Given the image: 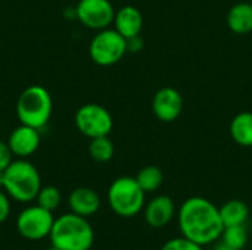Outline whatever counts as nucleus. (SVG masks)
<instances>
[{"instance_id": "7ed1b4c3", "label": "nucleus", "mask_w": 252, "mask_h": 250, "mask_svg": "<svg viewBox=\"0 0 252 250\" xmlns=\"http://www.w3.org/2000/svg\"><path fill=\"white\" fill-rule=\"evenodd\" d=\"M41 189V177L34 164L27 159H15L3 171V190L19 203L35 200Z\"/></svg>"}, {"instance_id": "a211bd4d", "label": "nucleus", "mask_w": 252, "mask_h": 250, "mask_svg": "<svg viewBox=\"0 0 252 250\" xmlns=\"http://www.w3.org/2000/svg\"><path fill=\"white\" fill-rule=\"evenodd\" d=\"M89 155L93 161H96L99 164L109 162L114 156V143L109 139V136L90 139Z\"/></svg>"}, {"instance_id": "4468645a", "label": "nucleus", "mask_w": 252, "mask_h": 250, "mask_svg": "<svg viewBox=\"0 0 252 250\" xmlns=\"http://www.w3.org/2000/svg\"><path fill=\"white\" fill-rule=\"evenodd\" d=\"M112 24H114V28L126 40H128L131 37L140 35V31L143 28V16L137 7L124 6L115 12V18Z\"/></svg>"}, {"instance_id": "c85d7f7f", "label": "nucleus", "mask_w": 252, "mask_h": 250, "mask_svg": "<svg viewBox=\"0 0 252 250\" xmlns=\"http://www.w3.org/2000/svg\"><path fill=\"white\" fill-rule=\"evenodd\" d=\"M250 1H252V0H250Z\"/></svg>"}, {"instance_id": "412c9836", "label": "nucleus", "mask_w": 252, "mask_h": 250, "mask_svg": "<svg viewBox=\"0 0 252 250\" xmlns=\"http://www.w3.org/2000/svg\"><path fill=\"white\" fill-rule=\"evenodd\" d=\"M35 200H37L38 206L53 212L59 208V205L62 202V196H61V192L58 190V187H55V186H44L43 187L41 186Z\"/></svg>"}, {"instance_id": "ddd939ff", "label": "nucleus", "mask_w": 252, "mask_h": 250, "mask_svg": "<svg viewBox=\"0 0 252 250\" xmlns=\"http://www.w3.org/2000/svg\"><path fill=\"white\" fill-rule=\"evenodd\" d=\"M68 206L69 211L89 218L94 215L100 208V197L99 194L89 187H77L68 196Z\"/></svg>"}, {"instance_id": "bb28decb", "label": "nucleus", "mask_w": 252, "mask_h": 250, "mask_svg": "<svg viewBox=\"0 0 252 250\" xmlns=\"http://www.w3.org/2000/svg\"><path fill=\"white\" fill-rule=\"evenodd\" d=\"M0 189H3V171H0Z\"/></svg>"}, {"instance_id": "2eb2a0df", "label": "nucleus", "mask_w": 252, "mask_h": 250, "mask_svg": "<svg viewBox=\"0 0 252 250\" xmlns=\"http://www.w3.org/2000/svg\"><path fill=\"white\" fill-rule=\"evenodd\" d=\"M227 25L235 34H248L252 31V3L241 1L227 12Z\"/></svg>"}, {"instance_id": "f257e3e1", "label": "nucleus", "mask_w": 252, "mask_h": 250, "mask_svg": "<svg viewBox=\"0 0 252 250\" xmlns=\"http://www.w3.org/2000/svg\"><path fill=\"white\" fill-rule=\"evenodd\" d=\"M182 236L205 246L217 242L224 230L220 209L202 196L186 199L177 212Z\"/></svg>"}, {"instance_id": "4be33fe9", "label": "nucleus", "mask_w": 252, "mask_h": 250, "mask_svg": "<svg viewBox=\"0 0 252 250\" xmlns=\"http://www.w3.org/2000/svg\"><path fill=\"white\" fill-rule=\"evenodd\" d=\"M204 246L192 242L190 239L185 237V236H180V237H174V239H170L167 240L161 250H204Z\"/></svg>"}, {"instance_id": "423d86ee", "label": "nucleus", "mask_w": 252, "mask_h": 250, "mask_svg": "<svg viewBox=\"0 0 252 250\" xmlns=\"http://www.w3.org/2000/svg\"><path fill=\"white\" fill-rule=\"evenodd\" d=\"M127 53V40L115 29L105 28L96 31L89 46L92 60L99 66H112L118 63Z\"/></svg>"}, {"instance_id": "393cba45", "label": "nucleus", "mask_w": 252, "mask_h": 250, "mask_svg": "<svg viewBox=\"0 0 252 250\" xmlns=\"http://www.w3.org/2000/svg\"><path fill=\"white\" fill-rule=\"evenodd\" d=\"M143 49V38L140 35L127 40V52H140Z\"/></svg>"}, {"instance_id": "39448f33", "label": "nucleus", "mask_w": 252, "mask_h": 250, "mask_svg": "<svg viewBox=\"0 0 252 250\" xmlns=\"http://www.w3.org/2000/svg\"><path fill=\"white\" fill-rule=\"evenodd\" d=\"M145 194L136 177H118L108 189V203L115 215L131 218L143 211Z\"/></svg>"}, {"instance_id": "aec40b11", "label": "nucleus", "mask_w": 252, "mask_h": 250, "mask_svg": "<svg viewBox=\"0 0 252 250\" xmlns=\"http://www.w3.org/2000/svg\"><path fill=\"white\" fill-rule=\"evenodd\" d=\"M221 242H224L226 245L235 248L238 250H242L247 243H248V231L245 224L244 225H230V227H224L223 233H221Z\"/></svg>"}, {"instance_id": "cd10ccee", "label": "nucleus", "mask_w": 252, "mask_h": 250, "mask_svg": "<svg viewBox=\"0 0 252 250\" xmlns=\"http://www.w3.org/2000/svg\"><path fill=\"white\" fill-rule=\"evenodd\" d=\"M47 250H61V249H58V248H55V246H50Z\"/></svg>"}, {"instance_id": "f03ea898", "label": "nucleus", "mask_w": 252, "mask_h": 250, "mask_svg": "<svg viewBox=\"0 0 252 250\" xmlns=\"http://www.w3.org/2000/svg\"><path fill=\"white\" fill-rule=\"evenodd\" d=\"M49 239L52 246L61 250H90L94 243V230L87 218L68 212L55 218Z\"/></svg>"}, {"instance_id": "5701e85b", "label": "nucleus", "mask_w": 252, "mask_h": 250, "mask_svg": "<svg viewBox=\"0 0 252 250\" xmlns=\"http://www.w3.org/2000/svg\"><path fill=\"white\" fill-rule=\"evenodd\" d=\"M10 209H12L10 197L3 189H0V224L6 222V220L10 215Z\"/></svg>"}, {"instance_id": "6e6552de", "label": "nucleus", "mask_w": 252, "mask_h": 250, "mask_svg": "<svg viewBox=\"0 0 252 250\" xmlns=\"http://www.w3.org/2000/svg\"><path fill=\"white\" fill-rule=\"evenodd\" d=\"M74 121L77 130L89 139L109 136L114 127V119L109 111L97 103L80 106L75 112Z\"/></svg>"}, {"instance_id": "dca6fc26", "label": "nucleus", "mask_w": 252, "mask_h": 250, "mask_svg": "<svg viewBox=\"0 0 252 250\" xmlns=\"http://www.w3.org/2000/svg\"><path fill=\"white\" fill-rule=\"evenodd\" d=\"M219 209H220V217H221L224 227L244 225L247 224L250 218V206L245 202L238 200V199L226 202Z\"/></svg>"}, {"instance_id": "0eeeda50", "label": "nucleus", "mask_w": 252, "mask_h": 250, "mask_svg": "<svg viewBox=\"0 0 252 250\" xmlns=\"http://www.w3.org/2000/svg\"><path fill=\"white\" fill-rule=\"evenodd\" d=\"M53 222V212L38 205H31L19 212L15 227L22 239L30 242H40L50 236Z\"/></svg>"}, {"instance_id": "6ab92c4d", "label": "nucleus", "mask_w": 252, "mask_h": 250, "mask_svg": "<svg viewBox=\"0 0 252 250\" xmlns=\"http://www.w3.org/2000/svg\"><path fill=\"white\" fill-rule=\"evenodd\" d=\"M136 180H137L139 186L143 189L145 193H152V192H155V190H158L161 187V184L164 181V174L158 167L149 165V167L142 168L137 172Z\"/></svg>"}, {"instance_id": "a878e982", "label": "nucleus", "mask_w": 252, "mask_h": 250, "mask_svg": "<svg viewBox=\"0 0 252 250\" xmlns=\"http://www.w3.org/2000/svg\"><path fill=\"white\" fill-rule=\"evenodd\" d=\"M214 250H238V249H235V248H232V246L226 245L224 242H220V243H217V245H216Z\"/></svg>"}, {"instance_id": "b1692460", "label": "nucleus", "mask_w": 252, "mask_h": 250, "mask_svg": "<svg viewBox=\"0 0 252 250\" xmlns=\"http://www.w3.org/2000/svg\"><path fill=\"white\" fill-rule=\"evenodd\" d=\"M13 161V155L7 141H0V171H4Z\"/></svg>"}, {"instance_id": "1a4fd4ad", "label": "nucleus", "mask_w": 252, "mask_h": 250, "mask_svg": "<svg viewBox=\"0 0 252 250\" xmlns=\"http://www.w3.org/2000/svg\"><path fill=\"white\" fill-rule=\"evenodd\" d=\"M77 19L89 29L109 28L115 18V9L109 0H80L75 6Z\"/></svg>"}, {"instance_id": "9b49d317", "label": "nucleus", "mask_w": 252, "mask_h": 250, "mask_svg": "<svg viewBox=\"0 0 252 250\" xmlns=\"http://www.w3.org/2000/svg\"><path fill=\"white\" fill-rule=\"evenodd\" d=\"M183 111V97L173 87L159 88L152 99V112L162 122L176 121Z\"/></svg>"}, {"instance_id": "f8f14e48", "label": "nucleus", "mask_w": 252, "mask_h": 250, "mask_svg": "<svg viewBox=\"0 0 252 250\" xmlns=\"http://www.w3.org/2000/svg\"><path fill=\"white\" fill-rule=\"evenodd\" d=\"M176 215L174 200L167 194H159L151 199L143 208V217L149 227L162 228L168 225Z\"/></svg>"}, {"instance_id": "f3484780", "label": "nucleus", "mask_w": 252, "mask_h": 250, "mask_svg": "<svg viewBox=\"0 0 252 250\" xmlns=\"http://www.w3.org/2000/svg\"><path fill=\"white\" fill-rule=\"evenodd\" d=\"M230 136L242 147H252V112H241L230 122Z\"/></svg>"}, {"instance_id": "9d476101", "label": "nucleus", "mask_w": 252, "mask_h": 250, "mask_svg": "<svg viewBox=\"0 0 252 250\" xmlns=\"http://www.w3.org/2000/svg\"><path fill=\"white\" fill-rule=\"evenodd\" d=\"M40 143V130L24 124H19L7 137V144L16 159H28L32 156L38 150Z\"/></svg>"}, {"instance_id": "20e7f679", "label": "nucleus", "mask_w": 252, "mask_h": 250, "mask_svg": "<svg viewBox=\"0 0 252 250\" xmlns=\"http://www.w3.org/2000/svg\"><path fill=\"white\" fill-rule=\"evenodd\" d=\"M15 111L19 124L41 130L50 121L53 100L46 87L40 84H32L22 90L16 100Z\"/></svg>"}]
</instances>
